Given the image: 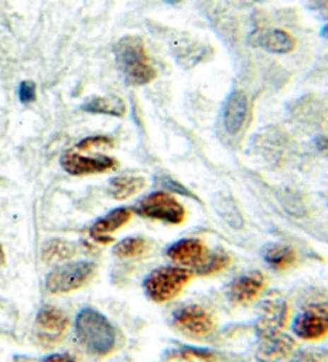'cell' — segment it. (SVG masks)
<instances>
[{
    "label": "cell",
    "mask_w": 328,
    "mask_h": 362,
    "mask_svg": "<svg viewBox=\"0 0 328 362\" xmlns=\"http://www.w3.org/2000/svg\"><path fill=\"white\" fill-rule=\"evenodd\" d=\"M173 322L176 329L183 332L184 335L194 337V339H202L210 335L215 330V321L209 311L202 306L187 305L180 308L175 313Z\"/></svg>",
    "instance_id": "cell-7"
},
{
    "label": "cell",
    "mask_w": 328,
    "mask_h": 362,
    "mask_svg": "<svg viewBox=\"0 0 328 362\" xmlns=\"http://www.w3.org/2000/svg\"><path fill=\"white\" fill-rule=\"evenodd\" d=\"M250 42L254 47L264 48L272 53H290L296 45L293 35L283 29H263L252 34Z\"/></svg>",
    "instance_id": "cell-15"
},
{
    "label": "cell",
    "mask_w": 328,
    "mask_h": 362,
    "mask_svg": "<svg viewBox=\"0 0 328 362\" xmlns=\"http://www.w3.org/2000/svg\"><path fill=\"white\" fill-rule=\"evenodd\" d=\"M4 262H5V253H4L2 245H0V267H2Z\"/></svg>",
    "instance_id": "cell-30"
},
{
    "label": "cell",
    "mask_w": 328,
    "mask_h": 362,
    "mask_svg": "<svg viewBox=\"0 0 328 362\" xmlns=\"http://www.w3.org/2000/svg\"><path fill=\"white\" fill-rule=\"evenodd\" d=\"M119 69L131 86H146L156 79V69L149 62L143 40L136 35H125L114 45Z\"/></svg>",
    "instance_id": "cell-1"
},
{
    "label": "cell",
    "mask_w": 328,
    "mask_h": 362,
    "mask_svg": "<svg viewBox=\"0 0 328 362\" xmlns=\"http://www.w3.org/2000/svg\"><path fill=\"white\" fill-rule=\"evenodd\" d=\"M42 362H76V361L68 354H52V356H48V358H45Z\"/></svg>",
    "instance_id": "cell-26"
},
{
    "label": "cell",
    "mask_w": 328,
    "mask_h": 362,
    "mask_svg": "<svg viewBox=\"0 0 328 362\" xmlns=\"http://www.w3.org/2000/svg\"><path fill=\"white\" fill-rule=\"evenodd\" d=\"M264 277L261 273H248L229 284L228 297L235 305H248L257 300L264 288Z\"/></svg>",
    "instance_id": "cell-11"
},
{
    "label": "cell",
    "mask_w": 328,
    "mask_h": 362,
    "mask_svg": "<svg viewBox=\"0 0 328 362\" xmlns=\"http://www.w3.org/2000/svg\"><path fill=\"white\" fill-rule=\"evenodd\" d=\"M295 340L287 334L259 339L257 358L259 362H282L293 351Z\"/></svg>",
    "instance_id": "cell-16"
},
{
    "label": "cell",
    "mask_w": 328,
    "mask_h": 362,
    "mask_svg": "<svg viewBox=\"0 0 328 362\" xmlns=\"http://www.w3.org/2000/svg\"><path fill=\"white\" fill-rule=\"evenodd\" d=\"M18 95H20V100L21 103H33L35 100V96H37V88H35V83L31 81H24L21 82L20 90H18Z\"/></svg>",
    "instance_id": "cell-25"
},
{
    "label": "cell",
    "mask_w": 328,
    "mask_h": 362,
    "mask_svg": "<svg viewBox=\"0 0 328 362\" xmlns=\"http://www.w3.org/2000/svg\"><path fill=\"white\" fill-rule=\"evenodd\" d=\"M293 332L303 340H320L328 335V306H309L293 321Z\"/></svg>",
    "instance_id": "cell-8"
},
{
    "label": "cell",
    "mask_w": 328,
    "mask_h": 362,
    "mask_svg": "<svg viewBox=\"0 0 328 362\" xmlns=\"http://www.w3.org/2000/svg\"><path fill=\"white\" fill-rule=\"evenodd\" d=\"M96 267L90 262L68 263L52 271L47 279V288L52 293H68L77 291L92 279Z\"/></svg>",
    "instance_id": "cell-5"
},
{
    "label": "cell",
    "mask_w": 328,
    "mask_h": 362,
    "mask_svg": "<svg viewBox=\"0 0 328 362\" xmlns=\"http://www.w3.org/2000/svg\"><path fill=\"white\" fill-rule=\"evenodd\" d=\"M149 244L144 238H129L120 240V243L115 245L114 253L115 257L119 258H135L143 255L144 252H148Z\"/></svg>",
    "instance_id": "cell-22"
},
{
    "label": "cell",
    "mask_w": 328,
    "mask_h": 362,
    "mask_svg": "<svg viewBox=\"0 0 328 362\" xmlns=\"http://www.w3.org/2000/svg\"><path fill=\"white\" fill-rule=\"evenodd\" d=\"M211 253L199 239H183L168 249V257L181 268L200 273L209 262Z\"/></svg>",
    "instance_id": "cell-9"
},
{
    "label": "cell",
    "mask_w": 328,
    "mask_h": 362,
    "mask_svg": "<svg viewBox=\"0 0 328 362\" xmlns=\"http://www.w3.org/2000/svg\"><path fill=\"white\" fill-rule=\"evenodd\" d=\"M82 110L90 114H106V116L122 117L127 112V105L122 98L115 95L93 96L82 105Z\"/></svg>",
    "instance_id": "cell-17"
},
{
    "label": "cell",
    "mask_w": 328,
    "mask_h": 362,
    "mask_svg": "<svg viewBox=\"0 0 328 362\" xmlns=\"http://www.w3.org/2000/svg\"><path fill=\"white\" fill-rule=\"evenodd\" d=\"M165 362H216V358L209 349L184 346L170 351L167 354Z\"/></svg>",
    "instance_id": "cell-21"
},
{
    "label": "cell",
    "mask_w": 328,
    "mask_h": 362,
    "mask_svg": "<svg viewBox=\"0 0 328 362\" xmlns=\"http://www.w3.org/2000/svg\"><path fill=\"white\" fill-rule=\"evenodd\" d=\"M69 321L62 310L54 306L42 308L37 315V330L42 341L52 343L59 340V337L68 329Z\"/></svg>",
    "instance_id": "cell-12"
},
{
    "label": "cell",
    "mask_w": 328,
    "mask_h": 362,
    "mask_svg": "<svg viewBox=\"0 0 328 362\" xmlns=\"http://www.w3.org/2000/svg\"><path fill=\"white\" fill-rule=\"evenodd\" d=\"M62 165L68 173L74 177H83V175L105 173L117 167V160L109 158V156H93L87 158L77 151H69L62 158Z\"/></svg>",
    "instance_id": "cell-10"
},
{
    "label": "cell",
    "mask_w": 328,
    "mask_h": 362,
    "mask_svg": "<svg viewBox=\"0 0 328 362\" xmlns=\"http://www.w3.org/2000/svg\"><path fill=\"white\" fill-rule=\"evenodd\" d=\"M311 7L315 10H328V0H311Z\"/></svg>",
    "instance_id": "cell-28"
},
{
    "label": "cell",
    "mask_w": 328,
    "mask_h": 362,
    "mask_svg": "<svg viewBox=\"0 0 328 362\" xmlns=\"http://www.w3.org/2000/svg\"><path fill=\"white\" fill-rule=\"evenodd\" d=\"M264 258L267 264L274 269H287L296 262V252L288 245L271 244L266 247Z\"/></svg>",
    "instance_id": "cell-19"
},
{
    "label": "cell",
    "mask_w": 328,
    "mask_h": 362,
    "mask_svg": "<svg viewBox=\"0 0 328 362\" xmlns=\"http://www.w3.org/2000/svg\"><path fill=\"white\" fill-rule=\"evenodd\" d=\"M248 116V98L244 92H235L228 96L226 105L223 111V122L228 134L237 135L244 127Z\"/></svg>",
    "instance_id": "cell-13"
},
{
    "label": "cell",
    "mask_w": 328,
    "mask_h": 362,
    "mask_svg": "<svg viewBox=\"0 0 328 362\" xmlns=\"http://www.w3.org/2000/svg\"><path fill=\"white\" fill-rule=\"evenodd\" d=\"M288 321V305L282 297L272 293L264 298L259 306V317L257 321L258 339H267L283 334Z\"/></svg>",
    "instance_id": "cell-6"
},
{
    "label": "cell",
    "mask_w": 328,
    "mask_h": 362,
    "mask_svg": "<svg viewBox=\"0 0 328 362\" xmlns=\"http://www.w3.org/2000/svg\"><path fill=\"white\" fill-rule=\"evenodd\" d=\"M288 362H319V361H315L312 356L309 354H298L295 358H291Z\"/></svg>",
    "instance_id": "cell-27"
},
{
    "label": "cell",
    "mask_w": 328,
    "mask_h": 362,
    "mask_svg": "<svg viewBox=\"0 0 328 362\" xmlns=\"http://www.w3.org/2000/svg\"><path fill=\"white\" fill-rule=\"evenodd\" d=\"M322 35H324V37L328 39V24H327V26H325L324 29H322Z\"/></svg>",
    "instance_id": "cell-31"
},
{
    "label": "cell",
    "mask_w": 328,
    "mask_h": 362,
    "mask_svg": "<svg viewBox=\"0 0 328 362\" xmlns=\"http://www.w3.org/2000/svg\"><path fill=\"white\" fill-rule=\"evenodd\" d=\"M226 267H229V257L223 252H216L211 253L209 262H206V264L199 274H215L220 273V271H223Z\"/></svg>",
    "instance_id": "cell-23"
},
{
    "label": "cell",
    "mask_w": 328,
    "mask_h": 362,
    "mask_svg": "<svg viewBox=\"0 0 328 362\" xmlns=\"http://www.w3.org/2000/svg\"><path fill=\"white\" fill-rule=\"evenodd\" d=\"M76 255V245L64 239L50 240L44 247V260L47 263H62L68 262Z\"/></svg>",
    "instance_id": "cell-20"
},
{
    "label": "cell",
    "mask_w": 328,
    "mask_h": 362,
    "mask_svg": "<svg viewBox=\"0 0 328 362\" xmlns=\"http://www.w3.org/2000/svg\"><path fill=\"white\" fill-rule=\"evenodd\" d=\"M189 281V269L181 267H163L153 271L146 277L144 291L156 303H167V301L178 297Z\"/></svg>",
    "instance_id": "cell-3"
},
{
    "label": "cell",
    "mask_w": 328,
    "mask_h": 362,
    "mask_svg": "<svg viewBox=\"0 0 328 362\" xmlns=\"http://www.w3.org/2000/svg\"><path fill=\"white\" fill-rule=\"evenodd\" d=\"M130 218H131L130 209H125V207L115 209L95 223L92 229H90V236H92V239H95L96 243L109 244L112 240L111 234L119 231L122 226H125L127 223L130 221Z\"/></svg>",
    "instance_id": "cell-14"
},
{
    "label": "cell",
    "mask_w": 328,
    "mask_h": 362,
    "mask_svg": "<svg viewBox=\"0 0 328 362\" xmlns=\"http://www.w3.org/2000/svg\"><path fill=\"white\" fill-rule=\"evenodd\" d=\"M319 148L328 151V138H322V140H319Z\"/></svg>",
    "instance_id": "cell-29"
},
{
    "label": "cell",
    "mask_w": 328,
    "mask_h": 362,
    "mask_svg": "<svg viewBox=\"0 0 328 362\" xmlns=\"http://www.w3.org/2000/svg\"><path fill=\"white\" fill-rule=\"evenodd\" d=\"M136 212L146 218L159 220L168 223V225H181L186 220V209L183 204L163 191L153 192V194L146 196L143 201H139Z\"/></svg>",
    "instance_id": "cell-4"
},
{
    "label": "cell",
    "mask_w": 328,
    "mask_h": 362,
    "mask_svg": "<svg viewBox=\"0 0 328 362\" xmlns=\"http://www.w3.org/2000/svg\"><path fill=\"white\" fill-rule=\"evenodd\" d=\"M114 141L107 136H90L85 138L83 141L77 144V149L81 151H93V149H102V148H112Z\"/></svg>",
    "instance_id": "cell-24"
},
{
    "label": "cell",
    "mask_w": 328,
    "mask_h": 362,
    "mask_svg": "<svg viewBox=\"0 0 328 362\" xmlns=\"http://www.w3.org/2000/svg\"><path fill=\"white\" fill-rule=\"evenodd\" d=\"M146 186V180L141 177H130V175H122L111 180V192L117 201L130 199L138 194Z\"/></svg>",
    "instance_id": "cell-18"
},
{
    "label": "cell",
    "mask_w": 328,
    "mask_h": 362,
    "mask_svg": "<svg viewBox=\"0 0 328 362\" xmlns=\"http://www.w3.org/2000/svg\"><path fill=\"white\" fill-rule=\"evenodd\" d=\"M76 335L81 345L95 356H106L115 346L112 324L93 308H85L77 315Z\"/></svg>",
    "instance_id": "cell-2"
}]
</instances>
